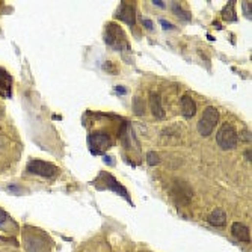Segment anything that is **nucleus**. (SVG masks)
Returning <instances> with one entry per match:
<instances>
[{"instance_id": "nucleus-1", "label": "nucleus", "mask_w": 252, "mask_h": 252, "mask_svg": "<svg viewBox=\"0 0 252 252\" xmlns=\"http://www.w3.org/2000/svg\"><path fill=\"white\" fill-rule=\"evenodd\" d=\"M216 142L222 150H232L237 147L239 135L231 124H224L216 133Z\"/></svg>"}, {"instance_id": "nucleus-2", "label": "nucleus", "mask_w": 252, "mask_h": 252, "mask_svg": "<svg viewBox=\"0 0 252 252\" xmlns=\"http://www.w3.org/2000/svg\"><path fill=\"white\" fill-rule=\"evenodd\" d=\"M219 122V112L216 107L210 106L204 111L200 122H198V132L201 133V136H210L213 129L218 125Z\"/></svg>"}, {"instance_id": "nucleus-3", "label": "nucleus", "mask_w": 252, "mask_h": 252, "mask_svg": "<svg viewBox=\"0 0 252 252\" xmlns=\"http://www.w3.org/2000/svg\"><path fill=\"white\" fill-rule=\"evenodd\" d=\"M27 172L30 174H35V175H41V177H46V178H51L58 175L59 169L48 163V161H44V160H40V159H33L27 163Z\"/></svg>"}, {"instance_id": "nucleus-4", "label": "nucleus", "mask_w": 252, "mask_h": 252, "mask_svg": "<svg viewBox=\"0 0 252 252\" xmlns=\"http://www.w3.org/2000/svg\"><path fill=\"white\" fill-rule=\"evenodd\" d=\"M104 41L115 48H122L125 46V35L118 24L109 23L104 30Z\"/></svg>"}, {"instance_id": "nucleus-5", "label": "nucleus", "mask_w": 252, "mask_h": 252, "mask_svg": "<svg viewBox=\"0 0 252 252\" xmlns=\"http://www.w3.org/2000/svg\"><path fill=\"white\" fill-rule=\"evenodd\" d=\"M112 145L111 136L106 132H95L91 135V150L94 153H100L104 151Z\"/></svg>"}, {"instance_id": "nucleus-6", "label": "nucleus", "mask_w": 252, "mask_h": 252, "mask_svg": "<svg viewBox=\"0 0 252 252\" xmlns=\"http://www.w3.org/2000/svg\"><path fill=\"white\" fill-rule=\"evenodd\" d=\"M116 17L121 19L122 22H125L129 26H135L136 23V14H135V9L133 6L127 5V3H121L118 11H116Z\"/></svg>"}, {"instance_id": "nucleus-7", "label": "nucleus", "mask_w": 252, "mask_h": 252, "mask_svg": "<svg viewBox=\"0 0 252 252\" xmlns=\"http://www.w3.org/2000/svg\"><path fill=\"white\" fill-rule=\"evenodd\" d=\"M150 106H151V112L156 118L163 119L165 118V109L161 106V97L157 92H151L150 94Z\"/></svg>"}, {"instance_id": "nucleus-8", "label": "nucleus", "mask_w": 252, "mask_h": 252, "mask_svg": "<svg viewBox=\"0 0 252 252\" xmlns=\"http://www.w3.org/2000/svg\"><path fill=\"white\" fill-rule=\"evenodd\" d=\"M231 232H232V236L236 237L237 240L240 242H251V231L246 225L240 224V222H234L232 227H231Z\"/></svg>"}, {"instance_id": "nucleus-9", "label": "nucleus", "mask_w": 252, "mask_h": 252, "mask_svg": "<svg viewBox=\"0 0 252 252\" xmlns=\"http://www.w3.org/2000/svg\"><path fill=\"white\" fill-rule=\"evenodd\" d=\"M182 112L184 118H192L196 114V104L193 101V98L190 95H183L182 98Z\"/></svg>"}, {"instance_id": "nucleus-10", "label": "nucleus", "mask_w": 252, "mask_h": 252, "mask_svg": "<svg viewBox=\"0 0 252 252\" xmlns=\"http://www.w3.org/2000/svg\"><path fill=\"white\" fill-rule=\"evenodd\" d=\"M104 178H106V184H107V187L109 189H112V190H115L116 193H119L124 200H127V201H130V198H129V193H127V190H125L116 180L114 178V177H111V175H104Z\"/></svg>"}, {"instance_id": "nucleus-11", "label": "nucleus", "mask_w": 252, "mask_h": 252, "mask_svg": "<svg viewBox=\"0 0 252 252\" xmlns=\"http://www.w3.org/2000/svg\"><path fill=\"white\" fill-rule=\"evenodd\" d=\"M208 222L214 227H222L227 222V214L222 208H216L208 214Z\"/></svg>"}, {"instance_id": "nucleus-12", "label": "nucleus", "mask_w": 252, "mask_h": 252, "mask_svg": "<svg viewBox=\"0 0 252 252\" xmlns=\"http://www.w3.org/2000/svg\"><path fill=\"white\" fill-rule=\"evenodd\" d=\"M0 92L3 95H9V76L3 69H0Z\"/></svg>"}, {"instance_id": "nucleus-13", "label": "nucleus", "mask_w": 252, "mask_h": 252, "mask_svg": "<svg viewBox=\"0 0 252 252\" xmlns=\"http://www.w3.org/2000/svg\"><path fill=\"white\" fill-rule=\"evenodd\" d=\"M224 19L227 22H236L237 20L236 12H234V2H228V5L224 8Z\"/></svg>"}, {"instance_id": "nucleus-14", "label": "nucleus", "mask_w": 252, "mask_h": 252, "mask_svg": "<svg viewBox=\"0 0 252 252\" xmlns=\"http://www.w3.org/2000/svg\"><path fill=\"white\" fill-rule=\"evenodd\" d=\"M172 9H174V12H175V14L180 17V19H182V20H186V22H187V20H190V15H189L186 11H183V9H182V6H180L178 3H174Z\"/></svg>"}, {"instance_id": "nucleus-15", "label": "nucleus", "mask_w": 252, "mask_h": 252, "mask_svg": "<svg viewBox=\"0 0 252 252\" xmlns=\"http://www.w3.org/2000/svg\"><path fill=\"white\" fill-rule=\"evenodd\" d=\"M8 221H9V216L6 214V211H5V210L0 208V227H3Z\"/></svg>"}, {"instance_id": "nucleus-16", "label": "nucleus", "mask_w": 252, "mask_h": 252, "mask_svg": "<svg viewBox=\"0 0 252 252\" xmlns=\"http://www.w3.org/2000/svg\"><path fill=\"white\" fill-rule=\"evenodd\" d=\"M147 159H148V163H150V165H157V163H159V157H157L156 153H150Z\"/></svg>"}, {"instance_id": "nucleus-17", "label": "nucleus", "mask_w": 252, "mask_h": 252, "mask_svg": "<svg viewBox=\"0 0 252 252\" xmlns=\"http://www.w3.org/2000/svg\"><path fill=\"white\" fill-rule=\"evenodd\" d=\"M243 12L248 19L251 20V2H243Z\"/></svg>"}, {"instance_id": "nucleus-18", "label": "nucleus", "mask_w": 252, "mask_h": 252, "mask_svg": "<svg viewBox=\"0 0 252 252\" xmlns=\"http://www.w3.org/2000/svg\"><path fill=\"white\" fill-rule=\"evenodd\" d=\"M160 24H161V27H163L165 30H172V29H174V24H171V23L166 22V20H160Z\"/></svg>"}, {"instance_id": "nucleus-19", "label": "nucleus", "mask_w": 252, "mask_h": 252, "mask_svg": "<svg viewBox=\"0 0 252 252\" xmlns=\"http://www.w3.org/2000/svg\"><path fill=\"white\" fill-rule=\"evenodd\" d=\"M142 23H143V26H147L148 29H154V23L151 20H143Z\"/></svg>"}, {"instance_id": "nucleus-20", "label": "nucleus", "mask_w": 252, "mask_h": 252, "mask_svg": "<svg viewBox=\"0 0 252 252\" xmlns=\"http://www.w3.org/2000/svg\"><path fill=\"white\" fill-rule=\"evenodd\" d=\"M153 3L159 8H165V2H161V0H153Z\"/></svg>"}, {"instance_id": "nucleus-21", "label": "nucleus", "mask_w": 252, "mask_h": 252, "mask_svg": "<svg viewBox=\"0 0 252 252\" xmlns=\"http://www.w3.org/2000/svg\"><path fill=\"white\" fill-rule=\"evenodd\" d=\"M116 92H119V94H125V89H124L122 86H118V88H116Z\"/></svg>"}]
</instances>
